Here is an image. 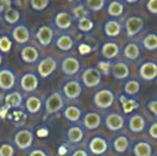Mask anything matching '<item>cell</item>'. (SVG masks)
Listing matches in <instances>:
<instances>
[{
  "label": "cell",
  "mask_w": 157,
  "mask_h": 156,
  "mask_svg": "<svg viewBox=\"0 0 157 156\" xmlns=\"http://www.w3.org/2000/svg\"><path fill=\"white\" fill-rule=\"evenodd\" d=\"M101 54L107 60H111L119 56L120 54V47L114 42H106L103 44L101 49Z\"/></svg>",
  "instance_id": "12"
},
{
  "label": "cell",
  "mask_w": 157,
  "mask_h": 156,
  "mask_svg": "<svg viewBox=\"0 0 157 156\" xmlns=\"http://www.w3.org/2000/svg\"><path fill=\"white\" fill-rule=\"evenodd\" d=\"M68 2H77V1H80V0H67Z\"/></svg>",
  "instance_id": "53"
},
{
  "label": "cell",
  "mask_w": 157,
  "mask_h": 156,
  "mask_svg": "<svg viewBox=\"0 0 157 156\" xmlns=\"http://www.w3.org/2000/svg\"><path fill=\"white\" fill-rule=\"evenodd\" d=\"M12 47V42L9 40L8 36L0 38V50L3 52H8Z\"/></svg>",
  "instance_id": "40"
},
{
  "label": "cell",
  "mask_w": 157,
  "mask_h": 156,
  "mask_svg": "<svg viewBox=\"0 0 157 156\" xmlns=\"http://www.w3.org/2000/svg\"><path fill=\"white\" fill-rule=\"evenodd\" d=\"M32 134L27 129H23V131H18L15 135V143L19 149H27L31 146L32 143Z\"/></svg>",
  "instance_id": "14"
},
{
  "label": "cell",
  "mask_w": 157,
  "mask_h": 156,
  "mask_svg": "<svg viewBox=\"0 0 157 156\" xmlns=\"http://www.w3.org/2000/svg\"><path fill=\"white\" fill-rule=\"evenodd\" d=\"M61 69L64 74L72 76L78 73L79 69H80V63L74 57H67V58L63 59L62 63H61Z\"/></svg>",
  "instance_id": "9"
},
{
  "label": "cell",
  "mask_w": 157,
  "mask_h": 156,
  "mask_svg": "<svg viewBox=\"0 0 157 156\" xmlns=\"http://www.w3.org/2000/svg\"><path fill=\"white\" fill-rule=\"evenodd\" d=\"M63 98L61 96L60 93L58 92H55L52 95L48 96V98L46 100L45 103V107H46V111L47 113H55L58 112L59 110H61L63 107Z\"/></svg>",
  "instance_id": "6"
},
{
  "label": "cell",
  "mask_w": 157,
  "mask_h": 156,
  "mask_svg": "<svg viewBox=\"0 0 157 156\" xmlns=\"http://www.w3.org/2000/svg\"><path fill=\"white\" fill-rule=\"evenodd\" d=\"M106 4V0H86V6L92 12H98L103 10Z\"/></svg>",
  "instance_id": "36"
},
{
  "label": "cell",
  "mask_w": 157,
  "mask_h": 156,
  "mask_svg": "<svg viewBox=\"0 0 157 156\" xmlns=\"http://www.w3.org/2000/svg\"><path fill=\"white\" fill-rule=\"evenodd\" d=\"M11 9V0H0V12Z\"/></svg>",
  "instance_id": "46"
},
{
  "label": "cell",
  "mask_w": 157,
  "mask_h": 156,
  "mask_svg": "<svg viewBox=\"0 0 157 156\" xmlns=\"http://www.w3.org/2000/svg\"><path fill=\"white\" fill-rule=\"evenodd\" d=\"M54 38V31L48 26H42L36 32V39L40 44L43 46H47L52 43Z\"/></svg>",
  "instance_id": "16"
},
{
  "label": "cell",
  "mask_w": 157,
  "mask_h": 156,
  "mask_svg": "<svg viewBox=\"0 0 157 156\" xmlns=\"http://www.w3.org/2000/svg\"><path fill=\"white\" fill-rule=\"evenodd\" d=\"M141 55V49L139 47V45L135 42H130L124 47L123 49V56L124 58L128 59L130 61H135L140 57Z\"/></svg>",
  "instance_id": "19"
},
{
  "label": "cell",
  "mask_w": 157,
  "mask_h": 156,
  "mask_svg": "<svg viewBox=\"0 0 157 156\" xmlns=\"http://www.w3.org/2000/svg\"><path fill=\"white\" fill-rule=\"evenodd\" d=\"M125 11V6L122 2L118 1V0H113L111 1L107 6V13L109 16L111 17H120L123 15Z\"/></svg>",
  "instance_id": "24"
},
{
  "label": "cell",
  "mask_w": 157,
  "mask_h": 156,
  "mask_svg": "<svg viewBox=\"0 0 157 156\" xmlns=\"http://www.w3.org/2000/svg\"><path fill=\"white\" fill-rule=\"evenodd\" d=\"M110 73L112 74V76L117 80H124L129 76V67L125 62L112 63Z\"/></svg>",
  "instance_id": "13"
},
{
  "label": "cell",
  "mask_w": 157,
  "mask_h": 156,
  "mask_svg": "<svg viewBox=\"0 0 157 156\" xmlns=\"http://www.w3.org/2000/svg\"><path fill=\"white\" fill-rule=\"evenodd\" d=\"M122 31V25L117 19H109L104 25V32L109 38H117Z\"/></svg>",
  "instance_id": "15"
},
{
  "label": "cell",
  "mask_w": 157,
  "mask_h": 156,
  "mask_svg": "<svg viewBox=\"0 0 157 156\" xmlns=\"http://www.w3.org/2000/svg\"><path fill=\"white\" fill-rule=\"evenodd\" d=\"M39 58V52L32 46L24 47L21 50V59L27 63H33Z\"/></svg>",
  "instance_id": "26"
},
{
  "label": "cell",
  "mask_w": 157,
  "mask_h": 156,
  "mask_svg": "<svg viewBox=\"0 0 157 156\" xmlns=\"http://www.w3.org/2000/svg\"><path fill=\"white\" fill-rule=\"evenodd\" d=\"M64 148H60V150H59V153H60V154H64V153H65V150H63Z\"/></svg>",
  "instance_id": "52"
},
{
  "label": "cell",
  "mask_w": 157,
  "mask_h": 156,
  "mask_svg": "<svg viewBox=\"0 0 157 156\" xmlns=\"http://www.w3.org/2000/svg\"><path fill=\"white\" fill-rule=\"evenodd\" d=\"M64 117L71 122H77L81 117V110L76 106H68L64 110Z\"/></svg>",
  "instance_id": "31"
},
{
  "label": "cell",
  "mask_w": 157,
  "mask_h": 156,
  "mask_svg": "<svg viewBox=\"0 0 157 156\" xmlns=\"http://www.w3.org/2000/svg\"><path fill=\"white\" fill-rule=\"evenodd\" d=\"M147 12L153 15H157V0H147L145 4Z\"/></svg>",
  "instance_id": "42"
},
{
  "label": "cell",
  "mask_w": 157,
  "mask_h": 156,
  "mask_svg": "<svg viewBox=\"0 0 157 156\" xmlns=\"http://www.w3.org/2000/svg\"><path fill=\"white\" fill-rule=\"evenodd\" d=\"M142 45L145 49L150 51L157 50V33L149 32L147 34H145L144 38L142 39Z\"/></svg>",
  "instance_id": "27"
},
{
  "label": "cell",
  "mask_w": 157,
  "mask_h": 156,
  "mask_svg": "<svg viewBox=\"0 0 157 156\" xmlns=\"http://www.w3.org/2000/svg\"><path fill=\"white\" fill-rule=\"evenodd\" d=\"M73 13H74V15L76 16V18H78V19L81 18V17H86V16H87V14H88L83 6H76V8L73 10Z\"/></svg>",
  "instance_id": "43"
},
{
  "label": "cell",
  "mask_w": 157,
  "mask_h": 156,
  "mask_svg": "<svg viewBox=\"0 0 157 156\" xmlns=\"http://www.w3.org/2000/svg\"><path fill=\"white\" fill-rule=\"evenodd\" d=\"M57 69V62L54 58L52 57H47V58L43 59L37 65V72L43 78H46L55 72Z\"/></svg>",
  "instance_id": "7"
},
{
  "label": "cell",
  "mask_w": 157,
  "mask_h": 156,
  "mask_svg": "<svg viewBox=\"0 0 157 156\" xmlns=\"http://www.w3.org/2000/svg\"><path fill=\"white\" fill-rule=\"evenodd\" d=\"M149 135L151 136V138H153V139H157V121L150 125Z\"/></svg>",
  "instance_id": "45"
},
{
  "label": "cell",
  "mask_w": 157,
  "mask_h": 156,
  "mask_svg": "<svg viewBox=\"0 0 157 156\" xmlns=\"http://www.w3.org/2000/svg\"><path fill=\"white\" fill-rule=\"evenodd\" d=\"M15 76L10 70H1L0 71V88L2 90H10L14 87Z\"/></svg>",
  "instance_id": "17"
},
{
  "label": "cell",
  "mask_w": 157,
  "mask_h": 156,
  "mask_svg": "<svg viewBox=\"0 0 157 156\" xmlns=\"http://www.w3.org/2000/svg\"><path fill=\"white\" fill-rule=\"evenodd\" d=\"M89 150L94 155H101L108 150V142L104 137L96 136L89 142Z\"/></svg>",
  "instance_id": "8"
},
{
  "label": "cell",
  "mask_w": 157,
  "mask_h": 156,
  "mask_svg": "<svg viewBox=\"0 0 157 156\" xmlns=\"http://www.w3.org/2000/svg\"><path fill=\"white\" fill-rule=\"evenodd\" d=\"M82 82L86 87L94 88L101 82V74L96 67H89L82 74Z\"/></svg>",
  "instance_id": "4"
},
{
  "label": "cell",
  "mask_w": 157,
  "mask_h": 156,
  "mask_svg": "<svg viewBox=\"0 0 157 156\" xmlns=\"http://www.w3.org/2000/svg\"><path fill=\"white\" fill-rule=\"evenodd\" d=\"M82 91L81 85L76 80L67 81L63 87V93L65 94L66 97L71 98V100H75V98L79 97Z\"/></svg>",
  "instance_id": "11"
},
{
  "label": "cell",
  "mask_w": 157,
  "mask_h": 156,
  "mask_svg": "<svg viewBox=\"0 0 157 156\" xmlns=\"http://www.w3.org/2000/svg\"><path fill=\"white\" fill-rule=\"evenodd\" d=\"M101 117L97 112H88L83 117V125L86 128L90 129H96L101 126Z\"/></svg>",
  "instance_id": "18"
},
{
  "label": "cell",
  "mask_w": 157,
  "mask_h": 156,
  "mask_svg": "<svg viewBox=\"0 0 157 156\" xmlns=\"http://www.w3.org/2000/svg\"><path fill=\"white\" fill-rule=\"evenodd\" d=\"M141 90V85L139 81L137 80H128L125 82L124 87H123V91H124L125 94L129 96H134V95H137V94L140 92Z\"/></svg>",
  "instance_id": "28"
},
{
  "label": "cell",
  "mask_w": 157,
  "mask_h": 156,
  "mask_svg": "<svg viewBox=\"0 0 157 156\" xmlns=\"http://www.w3.org/2000/svg\"><path fill=\"white\" fill-rule=\"evenodd\" d=\"M48 131L47 129H40L39 131H37V136L39 137H45V136H47Z\"/></svg>",
  "instance_id": "50"
},
{
  "label": "cell",
  "mask_w": 157,
  "mask_h": 156,
  "mask_svg": "<svg viewBox=\"0 0 157 156\" xmlns=\"http://www.w3.org/2000/svg\"><path fill=\"white\" fill-rule=\"evenodd\" d=\"M124 1H126V2H127V3L132 4V3H137V2H138L139 0H124Z\"/></svg>",
  "instance_id": "51"
},
{
  "label": "cell",
  "mask_w": 157,
  "mask_h": 156,
  "mask_svg": "<svg viewBox=\"0 0 157 156\" xmlns=\"http://www.w3.org/2000/svg\"><path fill=\"white\" fill-rule=\"evenodd\" d=\"M94 104L99 109H108L113 105L116 95L109 89H101L94 94Z\"/></svg>",
  "instance_id": "1"
},
{
  "label": "cell",
  "mask_w": 157,
  "mask_h": 156,
  "mask_svg": "<svg viewBox=\"0 0 157 156\" xmlns=\"http://www.w3.org/2000/svg\"><path fill=\"white\" fill-rule=\"evenodd\" d=\"M147 107L150 112H152L157 118V100H152L147 104Z\"/></svg>",
  "instance_id": "44"
},
{
  "label": "cell",
  "mask_w": 157,
  "mask_h": 156,
  "mask_svg": "<svg viewBox=\"0 0 157 156\" xmlns=\"http://www.w3.org/2000/svg\"><path fill=\"white\" fill-rule=\"evenodd\" d=\"M67 138L71 142H73V143H78V142H80L83 138L82 129L78 126L71 127L67 131Z\"/></svg>",
  "instance_id": "29"
},
{
  "label": "cell",
  "mask_w": 157,
  "mask_h": 156,
  "mask_svg": "<svg viewBox=\"0 0 157 156\" xmlns=\"http://www.w3.org/2000/svg\"><path fill=\"white\" fill-rule=\"evenodd\" d=\"M55 24L59 29H68L72 26V16L66 12H59L55 17Z\"/></svg>",
  "instance_id": "23"
},
{
  "label": "cell",
  "mask_w": 157,
  "mask_h": 156,
  "mask_svg": "<svg viewBox=\"0 0 157 156\" xmlns=\"http://www.w3.org/2000/svg\"><path fill=\"white\" fill-rule=\"evenodd\" d=\"M144 19L140 16H129L125 21V33L128 38H134L142 31Z\"/></svg>",
  "instance_id": "2"
},
{
  "label": "cell",
  "mask_w": 157,
  "mask_h": 156,
  "mask_svg": "<svg viewBox=\"0 0 157 156\" xmlns=\"http://www.w3.org/2000/svg\"><path fill=\"white\" fill-rule=\"evenodd\" d=\"M26 107L30 113H35L41 109L42 102L40 101V98L35 97V96H30L26 102Z\"/></svg>",
  "instance_id": "34"
},
{
  "label": "cell",
  "mask_w": 157,
  "mask_h": 156,
  "mask_svg": "<svg viewBox=\"0 0 157 156\" xmlns=\"http://www.w3.org/2000/svg\"><path fill=\"white\" fill-rule=\"evenodd\" d=\"M21 102H23V97H21V95L18 92H13V93H10L6 96V105H8V107H11V108L21 106Z\"/></svg>",
  "instance_id": "33"
},
{
  "label": "cell",
  "mask_w": 157,
  "mask_h": 156,
  "mask_svg": "<svg viewBox=\"0 0 157 156\" xmlns=\"http://www.w3.org/2000/svg\"><path fill=\"white\" fill-rule=\"evenodd\" d=\"M79 50H80L81 54H87V52L90 51V47L87 45H80V47H79Z\"/></svg>",
  "instance_id": "48"
},
{
  "label": "cell",
  "mask_w": 157,
  "mask_h": 156,
  "mask_svg": "<svg viewBox=\"0 0 157 156\" xmlns=\"http://www.w3.org/2000/svg\"><path fill=\"white\" fill-rule=\"evenodd\" d=\"M72 156H88V153L83 150H77L73 153Z\"/></svg>",
  "instance_id": "47"
},
{
  "label": "cell",
  "mask_w": 157,
  "mask_h": 156,
  "mask_svg": "<svg viewBox=\"0 0 157 156\" xmlns=\"http://www.w3.org/2000/svg\"><path fill=\"white\" fill-rule=\"evenodd\" d=\"M139 76L142 80L153 81L157 78V63L154 61H144L139 67Z\"/></svg>",
  "instance_id": "3"
},
{
  "label": "cell",
  "mask_w": 157,
  "mask_h": 156,
  "mask_svg": "<svg viewBox=\"0 0 157 156\" xmlns=\"http://www.w3.org/2000/svg\"><path fill=\"white\" fill-rule=\"evenodd\" d=\"M12 36H13V39H14L17 43H21V44L28 42L30 38L29 30L27 29V27H25V26H23V25L15 27L12 32Z\"/></svg>",
  "instance_id": "22"
},
{
  "label": "cell",
  "mask_w": 157,
  "mask_h": 156,
  "mask_svg": "<svg viewBox=\"0 0 157 156\" xmlns=\"http://www.w3.org/2000/svg\"><path fill=\"white\" fill-rule=\"evenodd\" d=\"M145 125H147V122H145L144 117L139 115V113L132 116L128 120V128L135 134L142 133L145 128Z\"/></svg>",
  "instance_id": "10"
},
{
  "label": "cell",
  "mask_w": 157,
  "mask_h": 156,
  "mask_svg": "<svg viewBox=\"0 0 157 156\" xmlns=\"http://www.w3.org/2000/svg\"><path fill=\"white\" fill-rule=\"evenodd\" d=\"M125 119L123 116L117 112H111L105 119V126L111 131H119L124 127Z\"/></svg>",
  "instance_id": "5"
},
{
  "label": "cell",
  "mask_w": 157,
  "mask_h": 156,
  "mask_svg": "<svg viewBox=\"0 0 157 156\" xmlns=\"http://www.w3.org/2000/svg\"><path fill=\"white\" fill-rule=\"evenodd\" d=\"M111 67H112L111 61L110 60H103V61H99V62L97 63L96 69L101 72V74L108 75V74L111 72Z\"/></svg>",
  "instance_id": "38"
},
{
  "label": "cell",
  "mask_w": 157,
  "mask_h": 156,
  "mask_svg": "<svg viewBox=\"0 0 157 156\" xmlns=\"http://www.w3.org/2000/svg\"><path fill=\"white\" fill-rule=\"evenodd\" d=\"M19 17H21L19 12L14 10V9H9L4 12V19L9 24H16L18 21Z\"/></svg>",
  "instance_id": "37"
},
{
  "label": "cell",
  "mask_w": 157,
  "mask_h": 156,
  "mask_svg": "<svg viewBox=\"0 0 157 156\" xmlns=\"http://www.w3.org/2000/svg\"><path fill=\"white\" fill-rule=\"evenodd\" d=\"M14 150L10 144H2L0 146V156H13Z\"/></svg>",
  "instance_id": "41"
},
{
  "label": "cell",
  "mask_w": 157,
  "mask_h": 156,
  "mask_svg": "<svg viewBox=\"0 0 157 156\" xmlns=\"http://www.w3.org/2000/svg\"><path fill=\"white\" fill-rule=\"evenodd\" d=\"M94 23L89 17H81L78 19V29L82 32H89L93 29Z\"/></svg>",
  "instance_id": "35"
},
{
  "label": "cell",
  "mask_w": 157,
  "mask_h": 156,
  "mask_svg": "<svg viewBox=\"0 0 157 156\" xmlns=\"http://www.w3.org/2000/svg\"><path fill=\"white\" fill-rule=\"evenodd\" d=\"M112 146L117 153H125L129 146V140L126 136L120 135L117 138H114L113 142H112Z\"/></svg>",
  "instance_id": "25"
},
{
  "label": "cell",
  "mask_w": 157,
  "mask_h": 156,
  "mask_svg": "<svg viewBox=\"0 0 157 156\" xmlns=\"http://www.w3.org/2000/svg\"><path fill=\"white\" fill-rule=\"evenodd\" d=\"M56 44H57V47H58L59 49L64 50V51H67V50H70L73 48V46H74V41H73V39L71 38L70 36L64 34V36H61L60 38L57 40Z\"/></svg>",
  "instance_id": "30"
},
{
  "label": "cell",
  "mask_w": 157,
  "mask_h": 156,
  "mask_svg": "<svg viewBox=\"0 0 157 156\" xmlns=\"http://www.w3.org/2000/svg\"><path fill=\"white\" fill-rule=\"evenodd\" d=\"M21 88H23L25 91L32 92L37 88L39 80H37L36 76L33 75V74H25V75L21 77Z\"/></svg>",
  "instance_id": "21"
},
{
  "label": "cell",
  "mask_w": 157,
  "mask_h": 156,
  "mask_svg": "<svg viewBox=\"0 0 157 156\" xmlns=\"http://www.w3.org/2000/svg\"><path fill=\"white\" fill-rule=\"evenodd\" d=\"M30 3H31L32 9H34L36 11H42L47 8L49 0H31Z\"/></svg>",
  "instance_id": "39"
},
{
  "label": "cell",
  "mask_w": 157,
  "mask_h": 156,
  "mask_svg": "<svg viewBox=\"0 0 157 156\" xmlns=\"http://www.w3.org/2000/svg\"><path fill=\"white\" fill-rule=\"evenodd\" d=\"M1 62H2V57L0 56V64H1Z\"/></svg>",
  "instance_id": "54"
},
{
  "label": "cell",
  "mask_w": 157,
  "mask_h": 156,
  "mask_svg": "<svg viewBox=\"0 0 157 156\" xmlns=\"http://www.w3.org/2000/svg\"><path fill=\"white\" fill-rule=\"evenodd\" d=\"M30 156H46V154L41 150H35L30 154Z\"/></svg>",
  "instance_id": "49"
},
{
  "label": "cell",
  "mask_w": 157,
  "mask_h": 156,
  "mask_svg": "<svg viewBox=\"0 0 157 156\" xmlns=\"http://www.w3.org/2000/svg\"><path fill=\"white\" fill-rule=\"evenodd\" d=\"M132 153H134V156H152L153 146L147 141H139L134 146Z\"/></svg>",
  "instance_id": "20"
},
{
  "label": "cell",
  "mask_w": 157,
  "mask_h": 156,
  "mask_svg": "<svg viewBox=\"0 0 157 156\" xmlns=\"http://www.w3.org/2000/svg\"><path fill=\"white\" fill-rule=\"evenodd\" d=\"M121 104L123 107V111L125 113H130L139 107V104L134 98H127L125 96H121Z\"/></svg>",
  "instance_id": "32"
}]
</instances>
